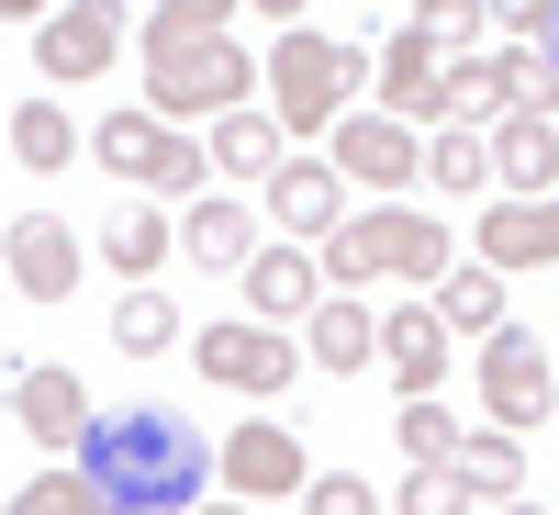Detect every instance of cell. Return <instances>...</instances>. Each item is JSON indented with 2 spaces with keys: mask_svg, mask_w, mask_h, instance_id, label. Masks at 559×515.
I'll return each instance as SVG.
<instances>
[{
  "mask_svg": "<svg viewBox=\"0 0 559 515\" xmlns=\"http://www.w3.org/2000/svg\"><path fill=\"white\" fill-rule=\"evenodd\" d=\"M481 23H492L481 0H414V34H426L437 57H471V34H481Z\"/></svg>",
  "mask_w": 559,
  "mask_h": 515,
  "instance_id": "obj_32",
  "label": "cell"
},
{
  "mask_svg": "<svg viewBox=\"0 0 559 515\" xmlns=\"http://www.w3.org/2000/svg\"><path fill=\"white\" fill-rule=\"evenodd\" d=\"M0 515H112V504H102V482H90V471H34Z\"/></svg>",
  "mask_w": 559,
  "mask_h": 515,
  "instance_id": "obj_29",
  "label": "cell"
},
{
  "mask_svg": "<svg viewBox=\"0 0 559 515\" xmlns=\"http://www.w3.org/2000/svg\"><path fill=\"white\" fill-rule=\"evenodd\" d=\"M102 247H112V269H123V280H146V269H168V247H179V224H168L157 202H123Z\"/></svg>",
  "mask_w": 559,
  "mask_h": 515,
  "instance_id": "obj_26",
  "label": "cell"
},
{
  "mask_svg": "<svg viewBox=\"0 0 559 515\" xmlns=\"http://www.w3.org/2000/svg\"><path fill=\"white\" fill-rule=\"evenodd\" d=\"M459 79V124H515V113H548L559 102V68H548V45H503V57H448Z\"/></svg>",
  "mask_w": 559,
  "mask_h": 515,
  "instance_id": "obj_6",
  "label": "cell"
},
{
  "mask_svg": "<svg viewBox=\"0 0 559 515\" xmlns=\"http://www.w3.org/2000/svg\"><path fill=\"white\" fill-rule=\"evenodd\" d=\"M269 224H280V236H292V247H324V236H336V224H347V179H336V157H280L269 168Z\"/></svg>",
  "mask_w": 559,
  "mask_h": 515,
  "instance_id": "obj_13",
  "label": "cell"
},
{
  "mask_svg": "<svg viewBox=\"0 0 559 515\" xmlns=\"http://www.w3.org/2000/svg\"><path fill=\"white\" fill-rule=\"evenodd\" d=\"M191 359H202V382H224V393H280L302 348H292V325H258L247 314V325H202Z\"/></svg>",
  "mask_w": 559,
  "mask_h": 515,
  "instance_id": "obj_10",
  "label": "cell"
},
{
  "mask_svg": "<svg viewBox=\"0 0 559 515\" xmlns=\"http://www.w3.org/2000/svg\"><path fill=\"white\" fill-rule=\"evenodd\" d=\"M191 515H247V504H236V493H224V504H191Z\"/></svg>",
  "mask_w": 559,
  "mask_h": 515,
  "instance_id": "obj_39",
  "label": "cell"
},
{
  "mask_svg": "<svg viewBox=\"0 0 559 515\" xmlns=\"http://www.w3.org/2000/svg\"><path fill=\"white\" fill-rule=\"evenodd\" d=\"M0 147H12L23 168H68V157H79V124H68L57 102H23L12 124H0Z\"/></svg>",
  "mask_w": 559,
  "mask_h": 515,
  "instance_id": "obj_27",
  "label": "cell"
},
{
  "mask_svg": "<svg viewBox=\"0 0 559 515\" xmlns=\"http://www.w3.org/2000/svg\"><path fill=\"white\" fill-rule=\"evenodd\" d=\"M313 258H324V280H336V292H358V280H381V236H369V213H347V224H336V236H324Z\"/></svg>",
  "mask_w": 559,
  "mask_h": 515,
  "instance_id": "obj_31",
  "label": "cell"
},
{
  "mask_svg": "<svg viewBox=\"0 0 559 515\" xmlns=\"http://www.w3.org/2000/svg\"><path fill=\"white\" fill-rule=\"evenodd\" d=\"M112 348H123V359H168V348H179V303H168V292H134V303L112 314Z\"/></svg>",
  "mask_w": 559,
  "mask_h": 515,
  "instance_id": "obj_28",
  "label": "cell"
},
{
  "mask_svg": "<svg viewBox=\"0 0 559 515\" xmlns=\"http://www.w3.org/2000/svg\"><path fill=\"white\" fill-rule=\"evenodd\" d=\"M448 359H459V337L437 325V303H403V314H381V370L403 382V403H414V393H437V382H448Z\"/></svg>",
  "mask_w": 559,
  "mask_h": 515,
  "instance_id": "obj_15",
  "label": "cell"
},
{
  "mask_svg": "<svg viewBox=\"0 0 559 515\" xmlns=\"http://www.w3.org/2000/svg\"><path fill=\"white\" fill-rule=\"evenodd\" d=\"M258 12H269V23H280V34H292V23H302V12H313V0H258Z\"/></svg>",
  "mask_w": 559,
  "mask_h": 515,
  "instance_id": "obj_38",
  "label": "cell"
},
{
  "mask_svg": "<svg viewBox=\"0 0 559 515\" xmlns=\"http://www.w3.org/2000/svg\"><path fill=\"white\" fill-rule=\"evenodd\" d=\"M45 12H57V0H0V23H45Z\"/></svg>",
  "mask_w": 559,
  "mask_h": 515,
  "instance_id": "obj_37",
  "label": "cell"
},
{
  "mask_svg": "<svg viewBox=\"0 0 559 515\" xmlns=\"http://www.w3.org/2000/svg\"><path fill=\"white\" fill-rule=\"evenodd\" d=\"M324 157H336V179H358V191H403V179H426V134L392 124V113H347L336 134H324Z\"/></svg>",
  "mask_w": 559,
  "mask_h": 515,
  "instance_id": "obj_7",
  "label": "cell"
},
{
  "mask_svg": "<svg viewBox=\"0 0 559 515\" xmlns=\"http://www.w3.org/2000/svg\"><path fill=\"white\" fill-rule=\"evenodd\" d=\"M213 482L236 493V504H269V493H302L313 459H302L292 426H236V437H213Z\"/></svg>",
  "mask_w": 559,
  "mask_h": 515,
  "instance_id": "obj_9",
  "label": "cell"
},
{
  "mask_svg": "<svg viewBox=\"0 0 559 515\" xmlns=\"http://www.w3.org/2000/svg\"><path fill=\"white\" fill-rule=\"evenodd\" d=\"M12 414H23V437L34 448H79L90 437V382H79V370H23V393H12Z\"/></svg>",
  "mask_w": 559,
  "mask_h": 515,
  "instance_id": "obj_16",
  "label": "cell"
},
{
  "mask_svg": "<svg viewBox=\"0 0 559 515\" xmlns=\"http://www.w3.org/2000/svg\"><path fill=\"white\" fill-rule=\"evenodd\" d=\"M437 325H448V337H492V325H503V269H492V258H448Z\"/></svg>",
  "mask_w": 559,
  "mask_h": 515,
  "instance_id": "obj_22",
  "label": "cell"
},
{
  "mask_svg": "<svg viewBox=\"0 0 559 515\" xmlns=\"http://www.w3.org/2000/svg\"><path fill=\"white\" fill-rule=\"evenodd\" d=\"M313 303H324V258H302L292 236H280L269 258H247V314L258 325H302Z\"/></svg>",
  "mask_w": 559,
  "mask_h": 515,
  "instance_id": "obj_17",
  "label": "cell"
},
{
  "mask_svg": "<svg viewBox=\"0 0 559 515\" xmlns=\"http://www.w3.org/2000/svg\"><path fill=\"white\" fill-rule=\"evenodd\" d=\"M247 90H258V57L236 34H157L146 23V113L157 124H191V113H247Z\"/></svg>",
  "mask_w": 559,
  "mask_h": 515,
  "instance_id": "obj_3",
  "label": "cell"
},
{
  "mask_svg": "<svg viewBox=\"0 0 559 515\" xmlns=\"http://www.w3.org/2000/svg\"><path fill=\"white\" fill-rule=\"evenodd\" d=\"M179 258H202V269H247V258H258V213L224 202V191H202L191 213H179Z\"/></svg>",
  "mask_w": 559,
  "mask_h": 515,
  "instance_id": "obj_21",
  "label": "cell"
},
{
  "mask_svg": "<svg viewBox=\"0 0 559 515\" xmlns=\"http://www.w3.org/2000/svg\"><path fill=\"white\" fill-rule=\"evenodd\" d=\"M90 157H102L112 179H134V191H202V168H213V157L191 147V134H179V124H157L146 102L90 124Z\"/></svg>",
  "mask_w": 559,
  "mask_h": 515,
  "instance_id": "obj_5",
  "label": "cell"
},
{
  "mask_svg": "<svg viewBox=\"0 0 559 515\" xmlns=\"http://www.w3.org/2000/svg\"><path fill=\"white\" fill-rule=\"evenodd\" d=\"M392 515H471V482H459L448 459H414V471L392 482Z\"/></svg>",
  "mask_w": 559,
  "mask_h": 515,
  "instance_id": "obj_30",
  "label": "cell"
},
{
  "mask_svg": "<svg viewBox=\"0 0 559 515\" xmlns=\"http://www.w3.org/2000/svg\"><path fill=\"white\" fill-rule=\"evenodd\" d=\"M236 0H157V34H224Z\"/></svg>",
  "mask_w": 559,
  "mask_h": 515,
  "instance_id": "obj_35",
  "label": "cell"
},
{
  "mask_svg": "<svg viewBox=\"0 0 559 515\" xmlns=\"http://www.w3.org/2000/svg\"><path fill=\"white\" fill-rule=\"evenodd\" d=\"M481 12L515 34V45H548V23H559V0H481Z\"/></svg>",
  "mask_w": 559,
  "mask_h": 515,
  "instance_id": "obj_36",
  "label": "cell"
},
{
  "mask_svg": "<svg viewBox=\"0 0 559 515\" xmlns=\"http://www.w3.org/2000/svg\"><path fill=\"white\" fill-rule=\"evenodd\" d=\"M302 515H381V493H369L358 471H313L302 482Z\"/></svg>",
  "mask_w": 559,
  "mask_h": 515,
  "instance_id": "obj_34",
  "label": "cell"
},
{
  "mask_svg": "<svg viewBox=\"0 0 559 515\" xmlns=\"http://www.w3.org/2000/svg\"><path fill=\"white\" fill-rule=\"evenodd\" d=\"M369 90H381V113L392 124H459V79L426 34H392L381 57H369Z\"/></svg>",
  "mask_w": 559,
  "mask_h": 515,
  "instance_id": "obj_8",
  "label": "cell"
},
{
  "mask_svg": "<svg viewBox=\"0 0 559 515\" xmlns=\"http://www.w3.org/2000/svg\"><path fill=\"white\" fill-rule=\"evenodd\" d=\"M392 437H403V459H459V426H448V403H437V393H414Z\"/></svg>",
  "mask_w": 559,
  "mask_h": 515,
  "instance_id": "obj_33",
  "label": "cell"
},
{
  "mask_svg": "<svg viewBox=\"0 0 559 515\" xmlns=\"http://www.w3.org/2000/svg\"><path fill=\"white\" fill-rule=\"evenodd\" d=\"M0 258H12L23 303H68V292H79V236H68L57 213H23L12 236H0Z\"/></svg>",
  "mask_w": 559,
  "mask_h": 515,
  "instance_id": "obj_14",
  "label": "cell"
},
{
  "mask_svg": "<svg viewBox=\"0 0 559 515\" xmlns=\"http://www.w3.org/2000/svg\"><path fill=\"white\" fill-rule=\"evenodd\" d=\"M79 471L102 482L112 515H191V504H202V471H213V448H202V426H179L168 403H123L112 426L90 414Z\"/></svg>",
  "mask_w": 559,
  "mask_h": 515,
  "instance_id": "obj_1",
  "label": "cell"
},
{
  "mask_svg": "<svg viewBox=\"0 0 559 515\" xmlns=\"http://www.w3.org/2000/svg\"><path fill=\"white\" fill-rule=\"evenodd\" d=\"M471 247L492 269H559V191H492L481 224H471Z\"/></svg>",
  "mask_w": 559,
  "mask_h": 515,
  "instance_id": "obj_12",
  "label": "cell"
},
{
  "mask_svg": "<svg viewBox=\"0 0 559 515\" xmlns=\"http://www.w3.org/2000/svg\"><path fill=\"white\" fill-rule=\"evenodd\" d=\"M369 236H381V280H448V224H437V213L381 202V213H369Z\"/></svg>",
  "mask_w": 559,
  "mask_h": 515,
  "instance_id": "obj_19",
  "label": "cell"
},
{
  "mask_svg": "<svg viewBox=\"0 0 559 515\" xmlns=\"http://www.w3.org/2000/svg\"><path fill=\"white\" fill-rule=\"evenodd\" d=\"M492 191H559V124L548 113L492 124Z\"/></svg>",
  "mask_w": 559,
  "mask_h": 515,
  "instance_id": "obj_20",
  "label": "cell"
},
{
  "mask_svg": "<svg viewBox=\"0 0 559 515\" xmlns=\"http://www.w3.org/2000/svg\"><path fill=\"white\" fill-rule=\"evenodd\" d=\"M112 45H123V0H57L34 23V68L45 79H102Z\"/></svg>",
  "mask_w": 559,
  "mask_h": 515,
  "instance_id": "obj_11",
  "label": "cell"
},
{
  "mask_svg": "<svg viewBox=\"0 0 559 515\" xmlns=\"http://www.w3.org/2000/svg\"><path fill=\"white\" fill-rule=\"evenodd\" d=\"M302 359H313V370H369V359H381L369 303H358V292H324V303L302 314Z\"/></svg>",
  "mask_w": 559,
  "mask_h": 515,
  "instance_id": "obj_18",
  "label": "cell"
},
{
  "mask_svg": "<svg viewBox=\"0 0 559 515\" xmlns=\"http://www.w3.org/2000/svg\"><path fill=\"white\" fill-rule=\"evenodd\" d=\"M269 113H280V134H292V147H302V134H336L347 113H358V90H369V45H336V34H280L269 45Z\"/></svg>",
  "mask_w": 559,
  "mask_h": 515,
  "instance_id": "obj_2",
  "label": "cell"
},
{
  "mask_svg": "<svg viewBox=\"0 0 559 515\" xmlns=\"http://www.w3.org/2000/svg\"><path fill=\"white\" fill-rule=\"evenodd\" d=\"M426 179L437 191H492V134L481 124H437L426 134Z\"/></svg>",
  "mask_w": 559,
  "mask_h": 515,
  "instance_id": "obj_24",
  "label": "cell"
},
{
  "mask_svg": "<svg viewBox=\"0 0 559 515\" xmlns=\"http://www.w3.org/2000/svg\"><path fill=\"white\" fill-rule=\"evenodd\" d=\"M471 382H481V414H492V426H548V414H559V359L526 337V325H492V337L471 348Z\"/></svg>",
  "mask_w": 559,
  "mask_h": 515,
  "instance_id": "obj_4",
  "label": "cell"
},
{
  "mask_svg": "<svg viewBox=\"0 0 559 515\" xmlns=\"http://www.w3.org/2000/svg\"><path fill=\"white\" fill-rule=\"evenodd\" d=\"M280 147H292V134H280V113H224V124H213V168H236V179H269Z\"/></svg>",
  "mask_w": 559,
  "mask_h": 515,
  "instance_id": "obj_25",
  "label": "cell"
},
{
  "mask_svg": "<svg viewBox=\"0 0 559 515\" xmlns=\"http://www.w3.org/2000/svg\"><path fill=\"white\" fill-rule=\"evenodd\" d=\"M448 471L471 482V504H515V493H526V437H515V426L459 437V459H448Z\"/></svg>",
  "mask_w": 559,
  "mask_h": 515,
  "instance_id": "obj_23",
  "label": "cell"
},
{
  "mask_svg": "<svg viewBox=\"0 0 559 515\" xmlns=\"http://www.w3.org/2000/svg\"><path fill=\"white\" fill-rule=\"evenodd\" d=\"M492 515H548V504H526V493H515V504H492Z\"/></svg>",
  "mask_w": 559,
  "mask_h": 515,
  "instance_id": "obj_40",
  "label": "cell"
},
{
  "mask_svg": "<svg viewBox=\"0 0 559 515\" xmlns=\"http://www.w3.org/2000/svg\"><path fill=\"white\" fill-rule=\"evenodd\" d=\"M548 68H559V23H548Z\"/></svg>",
  "mask_w": 559,
  "mask_h": 515,
  "instance_id": "obj_41",
  "label": "cell"
}]
</instances>
